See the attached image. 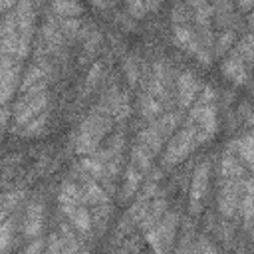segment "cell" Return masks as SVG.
<instances>
[{
	"instance_id": "6da1fadb",
	"label": "cell",
	"mask_w": 254,
	"mask_h": 254,
	"mask_svg": "<svg viewBox=\"0 0 254 254\" xmlns=\"http://www.w3.org/2000/svg\"><path fill=\"white\" fill-rule=\"evenodd\" d=\"M115 117L111 113V107L107 103V99L103 97L91 111L89 115L79 123L75 137H73V147L77 153L81 155H89L95 153L101 145V141L105 139V135L111 131Z\"/></svg>"
},
{
	"instance_id": "7a4b0ae2",
	"label": "cell",
	"mask_w": 254,
	"mask_h": 254,
	"mask_svg": "<svg viewBox=\"0 0 254 254\" xmlns=\"http://www.w3.org/2000/svg\"><path fill=\"white\" fill-rule=\"evenodd\" d=\"M58 204L60 210L64 212V216L67 218V224L77 232V234H87L91 232L93 224H91V212L81 196L79 185L69 179L64 181L60 187V194H58Z\"/></svg>"
},
{
	"instance_id": "3957f363",
	"label": "cell",
	"mask_w": 254,
	"mask_h": 254,
	"mask_svg": "<svg viewBox=\"0 0 254 254\" xmlns=\"http://www.w3.org/2000/svg\"><path fill=\"white\" fill-rule=\"evenodd\" d=\"M173 36H175V42L187 50L189 54L196 56L202 64H210V52L200 44L194 28L190 26V10H189V4H179L173 8Z\"/></svg>"
},
{
	"instance_id": "277c9868",
	"label": "cell",
	"mask_w": 254,
	"mask_h": 254,
	"mask_svg": "<svg viewBox=\"0 0 254 254\" xmlns=\"http://www.w3.org/2000/svg\"><path fill=\"white\" fill-rule=\"evenodd\" d=\"M200 145L196 127L187 119L183 127L169 139L167 149L163 153V167H175L177 163L185 161L196 147Z\"/></svg>"
},
{
	"instance_id": "5b68a950",
	"label": "cell",
	"mask_w": 254,
	"mask_h": 254,
	"mask_svg": "<svg viewBox=\"0 0 254 254\" xmlns=\"http://www.w3.org/2000/svg\"><path fill=\"white\" fill-rule=\"evenodd\" d=\"M175 230H177V214L165 212L161 220L145 230V238L155 254H169L175 244Z\"/></svg>"
},
{
	"instance_id": "8992f818",
	"label": "cell",
	"mask_w": 254,
	"mask_h": 254,
	"mask_svg": "<svg viewBox=\"0 0 254 254\" xmlns=\"http://www.w3.org/2000/svg\"><path fill=\"white\" fill-rule=\"evenodd\" d=\"M248 175L244 177H220V187H218V210L226 218H234L238 214L240 198L244 192Z\"/></svg>"
},
{
	"instance_id": "52a82bcc",
	"label": "cell",
	"mask_w": 254,
	"mask_h": 254,
	"mask_svg": "<svg viewBox=\"0 0 254 254\" xmlns=\"http://www.w3.org/2000/svg\"><path fill=\"white\" fill-rule=\"evenodd\" d=\"M48 105V91L46 89H32V91H22L20 99L16 101L14 107V121L18 127L30 123L38 115L46 113Z\"/></svg>"
},
{
	"instance_id": "ba28073f",
	"label": "cell",
	"mask_w": 254,
	"mask_h": 254,
	"mask_svg": "<svg viewBox=\"0 0 254 254\" xmlns=\"http://www.w3.org/2000/svg\"><path fill=\"white\" fill-rule=\"evenodd\" d=\"M14 16H16V24H18V58L24 60L30 50V42H32V34H34V20H36L34 4H30V2L16 4Z\"/></svg>"
},
{
	"instance_id": "9c48e42d",
	"label": "cell",
	"mask_w": 254,
	"mask_h": 254,
	"mask_svg": "<svg viewBox=\"0 0 254 254\" xmlns=\"http://www.w3.org/2000/svg\"><path fill=\"white\" fill-rule=\"evenodd\" d=\"M208 181H210V161H200L194 169L192 183H190V194H189V210L190 214H200L202 204L206 200L208 192Z\"/></svg>"
},
{
	"instance_id": "30bf717a",
	"label": "cell",
	"mask_w": 254,
	"mask_h": 254,
	"mask_svg": "<svg viewBox=\"0 0 254 254\" xmlns=\"http://www.w3.org/2000/svg\"><path fill=\"white\" fill-rule=\"evenodd\" d=\"M20 58L0 56V105H4L20 83Z\"/></svg>"
},
{
	"instance_id": "8fae6325",
	"label": "cell",
	"mask_w": 254,
	"mask_h": 254,
	"mask_svg": "<svg viewBox=\"0 0 254 254\" xmlns=\"http://www.w3.org/2000/svg\"><path fill=\"white\" fill-rule=\"evenodd\" d=\"M44 228V202L42 200H32L22 216V232L28 240L38 238Z\"/></svg>"
},
{
	"instance_id": "7c38bea8",
	"label": "cell",
	"mask_w": 254,
	"mask_h": 254,
	"mask_svg": "<svg viewBox=\"0 0 254 254\" xmlns=\"http://www.w3.org/2000/svg\"><path fill=\"white\" fill-rule=\"evenodd\" d=\"M248 65L242 60V56L236 52V48L226 56V60L222 62V73L236 85H242L248 81Z\"/></svg>"
},
{
	"instance_id": "4fadbf2b",
	"label": "cell",
	"mask_w": 254,
	"mask_h": 254,
	"mask_svg": "<svg viewBox=\"0 0 254 254\" xmlns=\"http://www.w3.org/2000/svg\"><path fill=\"white\" fill-rule=\"evenodd\" d=\"M198 89H200V83H198L196 75L192 71H183L177 77V99H179V105L181 107H189L194 101Z\"/></svg>"
},
{
	"instance_id": "5bb4252c",
	"label": "cell",
	"mask_w": 254,
	"mask_h": 254,
	"mask_svg": "<svg viewBox=\"0 0 254 254\" xmlns=\"http://www.w3.org/2000/svg\"><path fill=\"white\" fill-rule=\"evenodd\" d=\"M24 198V190H10V192H4L0 194V224L14 214V210L18 208V204L22 202Z\"/></svg>"
},
{
	"instance_id": "9a60e30c",
	"label": "cell",
	"mask_w": 254,
	"mask_h": 254,
	"mask_svg": "<svg viewBox=\"0 0 254 254\" xmlns=\"http://www.w3.org/2000/svg\"><path fill=\"white\" fill-rule=\"evenodd\" d=\"M14 236H16V216L12 214L0 224V254H6L12 248Z\"/></svg>"
},
{
	"instance_id": "2e32d148",
	"label": "cell",
	"mask_w": 254,
	"mask_h": 254,
	"mask_svg": "<svg viewBox=\"0 0 254 254\" xmlns=\"http://www.w3.org/2000/svg\"><path fill=\"white\" fill-rule=\"evenodd\" d=\"M232 147H234V151H236V155H238V159L240 161H244L246 163V167L250 169L252 167V135L250 133H246L242 139H236V141H232Z\"/></svg>"
},
{
	"instance_id": "e0dca14e",
	"label": "cell",
	"mask_w": 254,
	"mask_h": 254,
	"mask_svg": "<svg viewBox=\"0 0 254 254\" xmlns=\"http://www.w3.org/2000/svg\"><path fill=\"white\" fill-rule=\"evenodd\" d=\"M52 10L56 12V16H64V18H75L81 14V6L75 2H56L52 4Z\"/></svg>"
},
{
	"instance_id": "ac0fdd59",
	"label": "cell",
	"mask_w": 254,
	"mask_h": 254,
	"mask_svg": "<svg viewBox=\"0 0 254 254\" xmlns=\"http://www.w3.org/2000/svg\"><path fill=\"white\" fill-rule=\"evenodd\" d=\"M46 121H48V111H46V113H42V115H38V117H36V119H32L30 123H26V125L18 127V131H20L22 135H26V137H30V135H38V133H42V131H44Z\"/></svg>"
},
{
	"instance_id": "d6986e66",
	"label": "cell",
	"mask_w": 254,
	"mask_h": 254,
	"mask_svg": "<svg viewBox=\"0 0 254 254\" xmlns=\"http://www.w3.org/2000/svg\"><path fill=\"white\" fill-rule=\"evenodd\" d=\"M159 4H155V2H129L127 4V10L135 16V18H141V16H145V12H149V10H153V8H157Z\"/></svg>"
},
{
	"instance_id": "ffe728a7",
	"label": "cell",
	"mask_w": 254,
	"mask_h": 254,
	"mask_svg": "<svg viewBox=\"0 0 254 254\" xmlns=\"http://www.w3.org/2000/svg\"><path fill=\"white\" fill-rule=\"evenodd\" d=\"M234 32L232 30H224V32H220V36H218V40H216V52L218 54H222L224 50H228V46L234 42Z\"/></svg>"
},
{
	"instance_id": "44dd1931",
	"label": "cell",
	"mask_w": 254,
	"mask_h": 254,
	"mask_svg": "<svg viewBox=\"0 0 254 254\" xmlns=\"http://www.w3.org/2000/svg\"><path fill=\"white\" fill-rule=\"evenodd\" d=\"M99 71H101V65H99V64H95V65L89 69V73H87V81H85V93H89V91L93 89V85L97 83Z\"/></svg>"
},
{
	"instance_id": "7402d4cb",
	"label": "cell",
	"mask_w": 254,
	"mask_h": 254,
	"mask_svg": "<svg viewBox=\"0 0 254 254\" xmlns=\"http://www.w3.org/2000/svg\"><path fill=\"white\" fill-rule=\"evenodd\" d=\"M44 246H46V244H44L42 238H34L20 254H44Z\"/></svg>"
},
{
	"instance_id": "603a6c76",
	"label": "cell",
	"mask_w": 254,
	"mask_h": 254,
	"mask_svg": "<svg viewBox=\"0 0 254 254\" xmlns=\"http://www.w3.org/2000/svg\"><path fill=\"white\" fill-rule=\"evenodd\" d=\"M192 254H218V252H216V248L212 246V242H210V240H206V238H200Z\"/></svg>"
},
{
	"instance_id": "cb8c5ba5",
	"label": "cell",
	"mask_w": 254,
	"mask_h": 254,
	"mask_svg": "<svg viewBox=\"0 0 254 254\" xmlns=\"http://www.w3.org/2000/svg\"><path fill=\"white\" fill-rule=\"evenodd\" d=\"M44 248H46L44 254H64V252H62V246H60V240H58V236H56V232L48 238V244H46Z\"/></svg>"
},
{
	"instance_id": "d4e9b609",
	"label": "cell",
	"mask_w": 254,
	"mask_h": 254,
	"mask_svg": "<svg viewBox=\"0 0 254 254\" xmlns=\"http://www.w3.org/2000/svg\"><path fill=\"white\" fill-rule=\"evenodd\" d=\"M125 71H127L129 81H131V83H135V81H137V77H139V69H137V64H135V60H133V58H129V60L125 62Z\"/></svg>"
},
{
	"instance_id": "484cf974",
	"label": "cell",
	"mask_w": 254,
	"mask_h": 254,
	"mask_svg": "<svg viewBox=\"0 0 254 254\" xmlns=\"http://www.w3.org/2000/svg\"><path fill=\"white\" fill-rule=\"evenodd\" d=\"M2 125H4V119H0V133H2Z\"/></svg>"
}]
</instances>
